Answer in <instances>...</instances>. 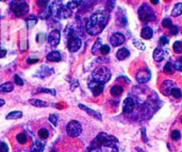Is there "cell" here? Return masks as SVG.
Instances as JSON below:
<instances>
[{
  "mask_svg": "<svg viewBox=\"0 0 182 152\" xmlns=\"http://www.w3.org/2000/svg\"><path fill=\"white\" fill-rule=\"evenodd\" d=\"M108 14L105 11H97L90 17L87 23L85 26V29L88 34L91 35H98L105 29V25L108 23Z\"/></svg>",
  "mask_w": 182,
  "mask_h": 152,
  "instance_id": "cell-1",
  "label": "cell"
},
{
  "mask_svg": "<svg viewBox=\"0 0 182 152\" xmlns=\"http://www.w3.org/2000/svg\"><path fill=\"white\" fill-rule=\"evenodd\" d=\"M112 152H120V151H118L117 147H115V148H113V151H112Z\"/></svg>",
  "mask_w": 182,
  "mask_h": 152,
  "instance_id": "cell-51",
  "label": "cell"
},
{
  "mask_svg": "<svg viewBox=\"0 0 182 152\" xmlns=\"http://www.w3.org/2000/svg\"><path fill=\"white\" fill-rule=\"evenodd\" d=\"M81 3H82V0H69L66 6L70 11H73V10H75V9H77Z\"/></svg>",
  "mask_w": 182,
  "mask_h": 152,
  "instance_id": "cell-23",
  "label": "cell"
},
{
  "mask_svg": "<svg viewBox=\"0 0 182 152\" xmlns=\"http://www.w3.org/2000/svg\"><path fill=\"white\" fill-rule=\"evenodd\" d=\"M14 81H15V83L17 84V85H19V86H23V81L20 79V77L19 76H14Z\"/></svg>",
  "mask_w": 182,
  "mask_h": 152,
  "instance_id": "cell-41",
  "label": "cell"
},
{
  "mask_svg": "<svg viewBox=\"0 0 182 152\" xmlns=\"http://www.w3.org/2000/svg\"><path fill=\"white\" fill-rule=\"evenodd\" d=\"M14 90V85L12 82H5L0 85V93H10Z\"/></svg>",
  "mask_w": 182,
  "mask_h": 152,
  "instance_id": "cell-18",
  "label": "cell"
},
{
  "mask_svg": "<svg viewBox=\"0 0 182 152\" xmlns=\"http://www.w3.org/2000/svg\"><path fill=\"white\" fill-rule=\"evenodd\" d=\"M28 25H29V28L32 27V26H34L36 23V18L35 16H30V18L28 19Z\"/></svg>",
  "mask_w": 182,
  "mask_h": 152,
  "instance_id": "cell-40",
  "label": "cell"
},
{
  "mask_svg": "<svg viewBox=\"0 0 182 152\" xmlns=\"http://www.w3.org/2000/svg\"><path fill=\"white\" fill-rule=\"evenodd\" d=\"M16 138L19 144H26V143H27V135H26L25 133H19L18 135L16 136Z\"/></svg>",
  "mask_w": 182,
  "mask_h": 152,
  "instance_id": "cell-28",
  "label": "cell"
},
{
  "mask_svg": "<svg viewBox=\"0 0 182 152\" xmlns=\"http://www.w3.org/2000/svg\"><path fill=\"white\" fill-rule=\"evenodd\" d=\"M27 62H28V64H33V63H37L38 62V58H29Z\"/></svg>",
  "mask_w": 182,
  "mask_h": 152,
  "instance_id": "cell-47",
  "label": "cell"
},
{
  "mask_svg": "<svg viewBox=\"0 0 182 152\" xmlns=\"http://www.w3.org/2000/svg\"><path fill=\"white\" fill-rule=\"evenodd\" d=\"M100 52L102 54H108L110 52V46H108V45H102L100 48Z\"/></svg>",
  "mask_w": 182,
  "mask_h": 152,
  "instance_id": "cell-39",
  "label": "cell"
},
{
  "mask_svg": "<svg viewBox=\"0 0 182 152\" xmlns=\"http://www.w3.org/2000/svg\"><path fill=\"white\" fill-rule=\"evenodd\" d=\"M5 55H6V50H5V49H1V48H0V58H4Z\"/></svg>",
  "mask_w": 182,
  "mask_h": 152,
  "instance_id": "cell-45",
  "label": "cell"
},
{
  "mask_svg": "<svg viewBox=\"0 0 182 152\" xmlns=\"http://www.w3.org/2000/svg\"><path fill=\"white\" fill-rule=\"evenodd\" d=\"M125 35L120 32H116V33H113L112 36L110 37V43H111L112 46L114 47H118L120 46L121 44H123L125 42Z\"/></svg>",
  "mask_w": 182,
  "mask_h": 152,
  "instance_id": "cell-9",
  "label": "cell"
},
{
  "mask_svg": "<svg viewBox=\"0 0 182 152\" xmlns=\"http://www.w3.org/2000/svg\"><path fill=\"white\" fill-rule=\"evenodd\" d=\"M0 1H6V0H0Z\"/></svg>",
  "mask_w": 182,
  "mask_h": 152,
  "instance_id": "cell-53",
  "label": "cell"
},
{
  "mask_svg": "<svg viewBox=\"0 0 182 152\" xmlns=\"http://www.w3.org/2000/svg\"><path fill=\"white\" fill-rule=\"evenodd\" d=\"M164 58H165V51L162 48H155L153 51V58L157 62H161L164 60Z\"/></svg>",
  "mask_w": 182,
  "mask_h": 152,
  "instance_id": "cell-15",
  "label": "cell"
},
{
  "mask_svg": "<svg viewBox=\"0 0 182 152\" xmlns=\"http://www.w3.org/2000/svg\"><path fill=\"white\" fill-rule=\"evenodd\" d=\"M101 46H102V43H101L100 38H98V40L96 41V43L94 44V46H93V48H92L93 54H97V53H98V51H100Z\"/></svg>",
  "mask_w": 182,
  "mask_h": 152,
  "instance_id": "cell-26",
  "label": "cell"
},
{
  "mask_svg": "<svg viewBox=\"0 0 182 152\" xmlns=\"http://www.w3.org/2000/svg\"><path fill=\"white\" fill-rule=\"evenodd\" d=\"M129 55H130V52H129V50H128L127 48H120V50L117 51V53H116L117 58H118V60H120V61L127 58Z\"/></svg>",
  "mask_w": 182,
  "mask_h": 152,
  "instance_id": "cell-19",
  "label": "cell"
},
{
  "mask_svg": "<svg viewBox=\"0 0 182 152\" xmlns=\"http://www.w3.org/2000/svg\"><path fill=\"white\" fill-rule=\"evenodd\" d=\"M47 60L50 62H59L61 61V53L57 50L51 51L50 53L47 54Z\"/></svg>",
  "mask_w": 182,
  "mask_h": 152,
  "instance_id": "cell-17",
  "label": "cell"
},
{
  "mask_svg": "<svg viewBox=\"0 0 182 152\" xmlns=\"http://www.w3.org/2000/svg\"><path fill=\"white\" fill-rule=\"evenodd\" d=\"M159 43H160L161 46H163V45H167L168 44V38L166 37V36H162V37L160 38Z\"/></svg>",
  "mask_w": 182,
  "mask_h": 152,
  "instance_id": "cell-43",
  "label": "cell"
},
{
  "mask_svg": "<svg viewBox=\"0 0 182 152\" xmlns=\"http://www.w3.org/2000/svg\"><path fill=\"white\" fill-rule=\"evenodd\" d=\"M38 92H43V93H50L52 95H55V92L53 90H46V88H41L38 90Z\"/></svg>",
  "mask_w": 182,
  "mask_h": 152,
  "instance_id": "cell-44",
  "label": "cell"
},
{
  "mask_svg": "<svg viewBox=\"0 0 182 152\" xmlns=\"http://www.w3.org/2000/svg\"><path fill=\"white\" fill-rule=\"evenodd\" d=\"M67 47H68V50L70 52L78 51L80 49V47H81V40L78 36H70L68 43H67Z\"/></svg>",
  "mask_w": 182,
  "mask_h": 152,
  "instance_id": "cell-7",
  "label": "cell"
},
{
  "mask_svg": "<svg viewBox=\"0 0 182 152\" xmlns=\"http://www.w3.org/2000/svg\"><path fill=\"white\" fill-rule=\"evenodd\" d=\"M87 152H101V150L98 148V147H92Z\"/></svg>",
  "mask_w": 182,
  "mask_h": 152,
  "instance_id": "cell-46",
  "label": "cell"
},
{
  "mask_svg": "<svg viewBox=\"0 0 182 152\" xmlns=\"http://www.w3.org/2000/svg\"><path fill=\"white\" fill-rule=\"evenodd\" d=\"M62 2L61 1H55L49 5V13L55 16H59V13L62 9Z\"/></svg>",
  "mask_w": 182,
  "mask_h": 152,
  "instance_id": "cell-14",
  "label": "cell"
},
{
  "mask_svg": "<svg viewBox=\"0 0 182 152\" xmlns=\"http://www.w3.org/2000/svg\"><path fill=\"white\" fill-rule=\"evenodd\" d=\"M150 2L152 4H158L159 3V0H150Z\"/></svg>",
  "mask_w": 182,
  "mask_h": 152,
  "instance_id": "cell-49",
  "label": "cell"
},
{
  "mask_svg": "<svg viewBox=\"0 0 182 152\" xmlns=\"http://www.w3.org/2000/svg\"><path fill=\"white\" fill-rule=\"evenodd\" d=\"M11 9L15 16H23L28 12L29 6L23 0H14L11 4Z\"/></svg>",
  "mask_w": 182,
  "mask_h": 152,
  "instance_id": "cell-4",
  "label": "cell"
},
{
  "mask_svg": "<svg viewBox=\"0 0 182 152\" xmlns=\"http://www.w3.org/2000/svg\"><path fill=\"white\" fill-rule=\"evenodd\" d=\"M4 103H5V102H4L3 99H0V108H1V106H3Z\"/></svg>",
  "mask_w": 182,
  "mask_h": 152,
  "instance_id": "cell-50",
  "label": "cell"
},
{
  "mask_svg": "<svg viewBox=\"0 0 182 152\" xmlns=\"http://www.w3.org/2000/svg\"><path fill=\"white\" fill-rule=\"evenodd\" d=\"M38 136H40L41 138H43V140H46V138L49 136V132H48V130L45 129V128H43V129H41L40 131H38Z\"/></svg>",
  "mask_w": 182,
  "mask_h": 152,
  "instance_id": "cell-29",
  "label": "cell"
},
{
  "mask_svg": "<svg viewBox=\"0 0 182 152\" xmlns=\"http://www.w3.org/2000/svg\"><path fill=\"white\" fill-rule=\"evenodd\" d=\"M116 144H117V140L114 136L108 135L105 133H100L98 134L95 140L93 142L92 147H99V146H105V147H112L115 148Z\"/></svg>",
  "mask_w": 182,
  "mask_h": 152,
  "instance_id": "cell-2",
  "label": "cell"
},
{
  "mask_svg": "<svg viewBox=\"0 0 182 152\" xmlns=\"http://www.w3.org/2000/svg\"><path fill=\"white\" fill-rule=\"evenodd\" d=\"M138 17H140V19L142 21H148L150 20V17H155V15H153L152 11H151V9L149 8L148 5H146V4H144L143 6H141V9L138 10Z\"/></svg>",
  "mask_w": 182,
  "mask_h": 152,
  "instance_id": "cell-6",
  "label": "cell"
},
{
  "mask_svg": "<svg viewBox=\"0 0 182 152\" xmlns=\"http://www.w3.org/2000/svg\"><path fill=\"white\" fill-rule=\"evenodd\" d=\"M49 121H50L51 123H53V125H57L58 122H59V119H58L57 115L52 114V115H50V116H49Z\"/></svg>",
  "mask_w": 182,
  "mask_h": 152,
  "instance_id": "cell-35",
  "label": "cell"
},
{
  "mask_svg": "<svg viewBox=\"0 0 182 152\" xmlns=\"http://www.w3.org/2000/svg\"><path fill=\"white\" fill-rule=\"evenodd\" d=\"M173 48H174V51L176 52V53H181L182 52V43L176 42L174 44V46H173Z\"/></svg>",
  "mask_w": 182,
  "mask_h": 152,
  "instance_id": "cell-31",
  "label": "cell"
},
{
  "mask_svg": "<svg viewBox=\"0 0 182 152\" xmlns=\"http://www.w3.org/2000/svg\"><path fill=\"white\" fill-rule=\"evenodd\" d=\"M0 152H9V147L4 143H0Z\"/></svg>",
  "mask_w": 182,
  "mask_h": 152,
  "instance_id": "cell-42",
  "label": "cell"
},
{
  "mask_svg": "<svg viewBox=\"0 0 182 152\" xmlns=\"http://www.w3.org/2000/svg\"><path fill=\"white\" fill-rule=\"evenodd\" d=\"M21 116H23V113L20 111H14V112H11L10 114L6 115V119H10V120H12V119H18Z\"/></svg>",
  "mask_w": 182,
  "mask_h": 152,
  "instance_id": "cell-25",
  "label": "cell"
},
{
  "mask_svg": "<svg viewBox=\"0 0 182 152\" xmlns=\"http://www.w3.org/2000/svg\"><path fill=\"white\" fill-rule=\"evenodd\" d=\"M178 31H179L178 26H176V25H173L172 27L170 28V33L172 34V35H176V34H178Z\"/></svg>",
  "mask_w": 182,
  "mask_h": 152,
  "instance_id": "cell-37",
  "label": "cell"
},
{
  "mask_svg": "<svg viewBox=\"0 0 182 152\" xmlns=\"http://www.w3.org/2000/svg\"><path fill=\"white\" fill-rule=\"evenodd\" d=\"M134 106H135V102H134L133 99L131 97H128V98L125 99L123 101V113H130L133 111Z\"/></svg>",
  "mask_w": 182,
  "mask_h": 152,
  "instance_id": "cell-13",
  "label": "cell"
},
{
  "mask_svg": "<svg viewBox=\"0 0 182 152\" xmlns=\"http://www.w3.org/2000/svg\"><path fill=\"white\" fill-rule=\"evenodd\" d=\"M170 136H172V138L174 140H178L179 138H180V136H181V133L178 131V130H175V131L172 132V135H170Z\"/></svg>",
  "mask_w": 182,
  "mask_h": 152,
  "instance_id": "cell-36",
  "label": "cell"
},
{
  "mask_svg": "<svg viewBox=\"0 0 182 152\" xmlns=\"http://www.w3.org/2000/svg\"><path fill=\"white\" fill-rule=\"evenodd\" d=\"M136 150H137L138 152H145L144 150H142V149H140V148H136Z\"/></svg>",
  "mask_w": 182,
  "mask_h": 152,
  "instance_id": "cell-52",
  "label": "cell"
},
{
  "mask_svg": "<svg viewBox=\"0 0 182 152\" xmlns=\"http://www.w3.org/2000/svg\"><path fill=\"white\" fill-rule=\"evenodd\" d=\"M175 68H174V65L172 64V63H166V65L164 66V72L167 73V75H173V72H174Z\"/></svg>",
  "mask_w": 182,
  "mask_h": 152,
  "instance_id": "cell-27",
  "label": "cell"
},
{
  "mask_svg": "<svg viewBox=\"0 0 182 152\" xmlns=\"http://www.w3.org/2000/svg\"><path fill=\"white\" fill-rule=\"evenodd\" d=\"M48 4V0H37V5L41 9H45Z\"/></svg>",
  "mask_w": 182,
  "mask_h": 152,
  "instance_id": "cell-38",
  "label": "cell"
},
{
  "mask_svg": "<svg viewBox=\"0 0 182 152\" xmlns=\"http://www.w3.org/2000/svg\"><path fill=\"white\" fill-rule=\"evenodd\" d=\"M149 79H150V72L147 69H142L136 73V81L140 84L146 83Z\"/></svg>",
  "mask_w": 182,
  "mask_h": 152,
  "instance_id": "cell-11",
  "label": "cell"
},
{
  "mask_svg": "<svg viewBox=\"0 0 182 152\" xmlns=\"http://www.w3.org/2000/svg\"><path fill=\"white\" fill-rule=\"evenodd\" d=\"M60 38H61V33L59 30H53V31H51L50 33H49L48 35V43L51 45L52 47H55L59 45L60 43Z\"/></svg>",
  "mask_w": 182,
  "mask_h": 152,
  "instance_id": "cell-10",
  "label": "cell"
},
{
  "mask_svg": "<svg viewBox=\"0 0 182 152\" xmlns=\"http://www.w3.org/2000/svg\"><path fill=\"white\" fill-rule=\"evenodd\" d=\"M133 44H134V46H135L137 49H140V50H145V48H146V47H145V45L143 44L142 42H140L138 40H134Z\"/></svg>",
  "mask_w": 182,
  "mask_h": 152,
  "instance_id": "cell-33",
  "label": "cell"
},
{
  "mask_svg": "<svg viewBox=\"0 0 182 152\" xmlns=\"http://www.w3.org/2000/svg\"><path fill=\"white\" fill-rule=\"evenodd\" d=\"M175 87V83L173 81H170V80H166L162 83L161 85V92L163 93V95H170L172 93V90Z\"/></svg>",
  "mask_w": 182,
  "mask_h": 152,
  "instance_id": "cell-12",
  "label": "cell"
},
{
  "mask_svg": "<svg viewBox=\"0 0 182 152\" xmlns=\"http://www.w3.org/2000/svg\"><path fill=\"white\" fill-rule=\"evenodd\" d=\"M29 102H30V104H32V105H34V106H37V108H45V106H48V103H47V102L38 100V99H30Z\"/></svg>",
  "mask_w": 182,
  "mask_h": 152,
  "instance_id": "cell-21",
  "label": "cell"
},
{
  "mask_svg": "<svg viewBox=\"0 0 182 152\" xmlns=\"http://www.w3.org/2000/svg\"><path fill=\"white\" fill-rule=\"evenodd\" d=\"M153 35V31L150 27H144L142 29V32H141V36H142L144 40H150Z\"/></svg>",
  "mask_w": 182,
  "mask_h": 152,
  "instance_id": "cell-16",
  "label": "cell"
},
{
  "mask_svg": "<svg viewBox=\"0 0 182 152\" xmlns=\"http://www.w3.org/2000/svg\"><path fill=\"white\" fill-rule=\"evenodd\" d=\"M110 78H111V71L107 67H99V68L95 69L93 72V79L102 84L107 83Z\"/></svg>",
  "mask_w": 182,
  "mask_h": 152,
  "instance_id": "cell-3",
  "label": "cell"
},
{
  "mask_svg": "<svg viewBox=\"0 0 182 152\" xmlns=\"http://www.w3.org/2000/svg\"><path fill=\"white\" fill-rule=\"evenodd\" d=\"M66 131L67 134L71 137H76V136H79L82 132V125H80L79 121L77 120H73L67 125L66 127Z\"/></svg>",
  "mask_w": 182,
  "mask_h": 152,
  "instance_id": "cell-5",
  "label": "cell"
},
{
  "mask_svg": "<svg viewBox=\"0 0 182 152\" xmlns=\"http://www.w3.org/2000/svg\"><path fill=\"white\" fill-rule=\"evenodd\" d=\"M167 1H170V0H167Z\"/></svg>",
  "mask_w": 182,
  "mask_h": 152,
  "instance_id": "cell-54",
  "label": "cell"
},
{
  "mask_svg": "<svg viewBox=\"0 0 182 152\" xmlns=\"http://www.w3.org/2000/svg\"><path fill=\"white\" fill-rule=\"evenodd\" d=\"M162 26H163L164 28H168V29H170V28L173 26V23L170 18H164L163 21H162Z\"/></svg>",
  "mask_w": 182,
  "mask_h": 152,
  "instance_id": "cell-34",
  "label": "cell"
},
{
  "mask_svg": "<svg viewBox=\"0 0 182 152\" xmlns=\"http://www.w3.org/2000/svg\"><path fill=\"white\" fill-rule=\"evenodd\" d=\"M142 132H143V138H144V140H145V142H146V135H145V129H144V128H143V129H142Z\"/></svg>",
  "mask_w": 182,
  "mask_h": 152,
  "instance_id": "cell-48",
  "label": "cell"
},
{
  "mask_svg": "<svg viewBox=\"0 0 182 152\" xmlns=\"http://www.w3.org/2000/svg\"><path fill=\"white\" fill-rule=\"evenodd\" d=\"M174 68L176 69V70H179V71L182 70V58H178V60H177L176 62H175Z\"/></svg>",
  "mask_w": 182,
  "mask_h": 152,
  "instance_id": "cell-32",
  "label": "cell"
},
{
  "mask_svg": "<svg viewBox=\"0 0 182 152\" xmlns=\"http://www.w3.org/2000/svg\"><path fill=\"white\" fill-rule=\"evenodd\" d=\"M88 87L92 90L94 96H99L103 92V84L98 81H95V80H93L88 83Z\"/></svg>",
  "mask_w": 182,
  "mask_h": 152,
  "instance_id": "cell-8",
  "label": "cell"
},
{
  "mask_svg": "<svg viewBox=\"0 0 182 152\" xmlns=\"http://www.w3.org/2000/svg\"><path fill=\"white\" fill-rule=\"evenodd\" d=\"M123 86H120V85H114V86H112V88H111V94L116 97L120 96V95L123 94Z\"/></svg>",
  "mask_w": 182,
  "mask_h": 152,
  "instance_id": "cell-22",
  "label": "cell"
},
{
  "mask_svg": "<svg viewBox=\"0 0 182 152\" xmlns=\"http://www.w3.org/2000/svg\"><path fill=\"white\" fill-rule=\"evenodd\" d=\"M170 94L173 95V96L175 97V98H177V99H179V98H181L182 97V93H181V90H179V88H176V87H174L172 90V93Z\"/></svg>",
  "mask_w": 182,
  "mask_h": 152,
  "instance_id": "cell-30",
  "label": "cell"
},
{
  "mask_svg": "<svg viewBox=\"0 0 182 152\" xmlns=\"http://www.w3.org/2000/svg\"><path fill=\"white\" fill-rule=\"evenodd\" d=\"M79 108H83L84 111H85L86 113H88V114L91 115V116H93V117H96L97 119H99V120H101V116L98 114V113H96L95 111H93V110H91V108H88L87 106H84V105H82V104H79Z\"/></svg>",
  "mask_w": 182,
  "mask_h": 152,
  "instance_id": "cell-20",
  "label": "cell"
},
{
  "mask_svg": "<svg viewBox=\"0 0 182 152\" xmlns=\"http://www.w3.org/2000/svg\"><path fill=\"white\" fill-rule=\"evenodd\" d=\"M181 14H182V3L175 4L174 9H173L172 11V16L177 17V16H180Z\"/></svg>",
  "mask_w": 182,
  "mask_h": 152,
  "instance_id": "cell-24",
  "label": "cell"
}]
</instances>
